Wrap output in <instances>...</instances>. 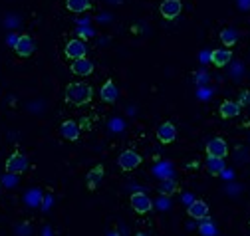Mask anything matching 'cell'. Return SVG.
<instances>
[{"mask_svg":"<svg viewBox=\"0 0 250 236\" xmlns=\"http://www.w3.org/2000/svg\"><path fill=\"white\" fill-rule=\"evenodd\" d=\"M66 99L74 105H85V103L91 101V87L83 81L70 83L66 87Z\"/></svg>","mask_w":250,"mask_h":236,"instance_id":"1","label":"cell"},{"mask_svg":"<svg viewBox=\"0 0 250 236\" xmlns=\"http://www.w3.org/2000/svg\"><path fill=\"white\" fill-rule=\"evenodd\" d=\"M197 81H199L201 85L207 83V81H208V74H207V72H199V74H197Z\"/></svg>","mask_w":250,"mask_h":236,"instance_id":"24","label":"cell"},{"mask_svg":"<svg viewBox=\"0 0 250 236\" xmlns=\"http://www.w3.org/2000/svg\"><path fill=\"white\" fill-rule=\"evenodd\" d=\"M157 137H159V141L165 143V145H167V143H173V141L177 139V129H175V125L169 123V121L161 123L159 129H157Z\"/></svg>","mask_w":250,"mask_h":236,"instance_id":"11","label":"cell"},{"mask_svg":"<svg viewBox=\"0 0 250 236\" xmlns=\"http://www.w3.org/2000/svg\"><path fill=\"white\" fill-rule=\"evenodd\" d=\"M230 60H232V52L230 50H212L210 52V64H214L216 68L229 66Z\"/></svg>","mask_w":250,"mask_h":236,"instance_id":"10","label":"cell"},{"mask_svg":"<svg viewBox=\"0 0 250 236\" xmlns=\"http://www.w3.org/2000/svg\"><path fill=\"white\" fill-rule=\"evenodd\" d=\"M66 6L70 12H76V14H82L89 8V0H66Z\"/></svg>","mask_w":250,"mask_h":236,"instance_id":"19","label":"cell"},{"mask_svg":"<svg viewBox=\"0 0 250 236\" xmlns=\"http://www.w3.org/2000/svg\"><path fill=\"white\" fill-rule=\"evenodd\" d=\"M181 10H183L181 0H163V2H161V6H159V12H161V16H163V18H167V20H173V18H177V16L181 14Z\"/></svg>","mask_w":250,"mask_h":236,"instance_id":"7","label":"cell"},{"mask_svg":"<svg viewBox=\"0 0 250 236\" xmlns=\"http://www.w3.org/2000/svg\"><path fill=\"white\" fill-rule=\"evenodd\" d=\"M60 131H62V135H64L68 141H78V137H80V125L74 119H68V121L62 123Z\"/></svg>","mask_w":250,"mask_h":236,"instance_id":"13","label":"cell"},{"mask_svg":"<svg viewBox=\"0 0 250 236\" xmlns=\"http://www.w3.org/2000/svg\"><path fill=\"white\" fill-rule=\"evenodd\" d=\"M159 193L161 195H173V193H177V183L173 179H163L161 185H159Z\"/></svg>","mask_w":250,"mask_h":236,"instance_id":"21","label":"cell"},{"mask_svg":"<svg viewBox=\"0 0 250 236\" xmlns=\"http://www.w3.org/2000/svg\"><path fill=\"white\" fill-rule=\"evenodd\" d=\"M117 163H119V167L123 171H133V169H137L141 165V155L137 151H133V149H127V151H123L119 155Z\"/></svg>","mask_w":250,"mask_h":236,"instance_id":"4","label":"cell"},{"mask_svg":"<svg viewBox=\"0 0 250 236\" xmlns=\"http://www.w3.org/2000/svg\"><path fill=\"white\" fill-rule=\"evenodd\" d=\"M183 200H185L187 204H191V202H193V197H191V195H185V197H183Z\"/></svg>","mask_w":250,"mask_h":236,"instance_id":"28","label":"cell"},{"mask_svg":"<svg viewBox=\"0 0 250 236\" xmlns=\"http://www.w3.org/2000/svg\"><path fill=\"white\" fill-rule=\"evenodd\" d=\"M104 179V165H96L89 173H87V187L93 191Z\"/></svg>","mask_w":250,"mask_h":236,"instance_id":"15","label":"cell"},{"mask_svg":"<svg viewBox=\"0 0 250 236\" xmlns=\"http://www.w3.org/2000/svg\"><path fill=\"white\" fill-rule=\"evenodd\" d=\"M87 54V48H85V42L80 40V38H74L66 44V56L70 58V60H82V58H85Z\"/></svg>","mask_w":250,"mask_h":236,"instance_id":"5","label":"cell"},{"mask_svg":"<svg viewBox=\"0 0 250 236\" xmlns=\"http://www.w3.org/2000/svg\"><path fill=\"white\" fill-rule=\"evenodd\" d=\"M131 206H133L135 213L145 215V213H149L153 209V202H151V198L145 193H133L131 195Z\"/></svg>","mask_w":250,"mask_h":236,"instance_id":"6","label":"cell"},{"mask_svg":"<svg viewBox=\"0 0 250 236\" xmlns=\"http://www.w3.org/2000/svg\"><path fill=\"white\" fill-rule=\"evenodd\" d=\"M229 155V145L221 137H212L207 143V157H216V159H225Z\"/></svg>","mask_w":250,"mask_h":236,"instance_id":"2","label":"cell"},{"mask_svg":"<svg viewBox=\"0 0 250 236\" xmlns=\"http://www.w3.org/2000/svg\"><path fill=\"white\" fill-rule=\"evenodd\" d=\"M238 113H240V103L230 101V99H227V101H223V103H221V115L225 117V119H230V117H236Z\"/></svg>","mask_w":250,"mask_h":236,"instance_id":"16","label":"cell"},{"mask_svg":"<svg viewBox=\"0 0 250 236\" xmlns=\"http://www.w3.org/2000/svg\"><path fill=\"white\" fill-rule=\"evenodd\" d=\"M201 62H203V64H208V62H210V52H203V54H201Z\"/></svg>","mask_w":250,"mask_h":236,"instance_id":"27","label":"cell"},{"mask_svg":"<svg viewBox=\"0 0 250 236\" xmlns=\"http://www.w3.org/2000/svg\"><path fill=\"white\" fill-rule=\"evenodd\" d=\"M18 232H20V236H32V228H30L28 224L18 226Z\"/></svg>","mask_w":250,"mask_h":236,"instance_id":"23","label":"cell"},{"mask_svg":"<svg viewBox=\"0 0 250 236\" xmlns=\"http://www.w3.org/2000/svg\"><path fill=\"white\" fill-rule=\"evenodd\" d=\"M207 171L210 175H223L225 173V159H216V157H207Z\"/></svg>","mask_w":250,"mask_h":236,"instance_id":"17","label":"cell"},{"mask_svg":"<svg viewBox=\"0 0 250 236\" xmlns=\"http://www.w3.org/2000/svg\"><path fill=\"white\" fill-rule=\"evenodd\" d=\"M100 96H102V99H104L105 103H113V101L117 99L119 92H117V87H115V83H113L111 79H107V81L102 85V92H100Z\"/></svg>","mask_w":250,"mask_h":236,"instance_id":"14","label":"cell"},{"mask_svg":"<svg viewBox=\"0 0 250 236\" xmlns=\"http://www.w3.org/2000/svg\"><path fill=\"white\" fill-rule=\"evenodd\" d=\"M18 38H20L18 34H10V36H8V46L16 48V44H18Z\"/></svg>","mask_w":250,"mask_h":236,"instance_id":"25","label":"cell"},{"mask_svg":"<svg viewBox=\"0 0 250 236\" xmlns=\"http://www.w3.org/2000/svg\"><path fill=\"white\" fill-rule=\"evenodd\" d=\"M189 216L195 220H205L208 216V204L205 200H193L189 204Z\"/></svg>","mask_w":250,"mask_h":236,"instance_id":"9","label":"cell"},{"mask_svg":"<svg viewBox=\"0 0 250 236\" xmlns=\"http://www.w3.org/2000/svg\"><path fill=\"white\" fill-rule=\"evenodd\" d=\"M28 169V159H26V155H22V153H12L10 157H8V161H6V173L8 175H22L24 171Z\"/></svg>","mask_w":250,"mask_h":236,"instance_id":"3","label":"cell"},{"mask_svg":"<svg viewBox=\"0 0 250 236\" xmlns=\"http://www.w3.org/2000/svg\"><path fill=\"white\" fill-rule=\"evenodd\" d=\"M70 70H72V74L85 78V76H89V74L93 72V62L87 60V58H82V60L72 62V68H70Z\"/></svg>","mask_w":250,"mask_h":236,"instance_id":"12","label":"cell"},{"mask_svg":"<svg viewBox=\"0 0 250 236\" xmlns=\"http://www.w3.org/2000/svg\"><path fill=\"white\" fill-rule=\"evenodd\" d=\"M16 54L18 56H22V58H28V56H32L34 54V50H36V44H34V40L30 38L28 34H22L20 38H18V44H16Z\"/></svg>","mask_w":250,"mask_h":236,"instance_id":"8","label":"cell"},{"mask_svg":"<svg viewBox=\"0 0 250 236\" xmlns=\"http://www.w3.org/2000/svg\"><path fill=\"white\" fill-rule=\"evenodd\" d=\"M16 183H18V177L16 175H4V179H2V185H6L8 189H12V187H16Z\"/></svg>","mask_w":250,"mask_h":236,"instance_id":"22","label":"cell"},{"mask_svg":"<svg viewBox=\"0 0 250 236\" xmlns=\"http://www.w3.org/2000/svg\"><path fill=\"white\" fill-rule=\"evenodd\" d=\"M153 171H155V175H159L161 181H163V179H173V173L171 171H175V167L171 163H161V165L155 167Z\"/></svg>","mask_w":250,"mask_h":236,"instance_id":"20","label":"cell"},{"mask_svg":"<svg viewBox=\"0 0 250 236\" xmlns=\"http://www.w3.org/2000/svg\"><path fill=\"white\" fill-rule=\"evenodd\" d=\"M137 236H147V234H137Z\"/></svg>","mask_w":250,"mask_h":236,"instance_id":"29","label":"cell"},{"mask_svg":"<svg viewBox=\"0 0 250 236\" xmlns=\"http://www.w3.org/2000/svg\"><path fill=\"white\" fill-rule=\"evenodd\" d=\"M201 232H203V234L207 232V236H212V234H214V228H212L210 224H207V226L203 224V226H201Z\"/></svg>","mask_w":250,"mask_h":236,"instance_id":"26","label":"cell"},{"mask_svg":"<svg viewBox=\"0 0 250 236\" xmlns=\"http://www.w3.org/2000/svg\"><path fill=\"white\" fill-rule=\"evenodd\" d=\"M221 42L225 44V46H234L236 42H238V32L234 30V28H225V30L221 32Z\"/></svg>","mask_w":250,"mask_h":236,"instance_id":"18","label":"cell"}]
</instances>
